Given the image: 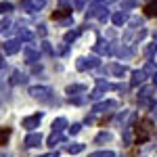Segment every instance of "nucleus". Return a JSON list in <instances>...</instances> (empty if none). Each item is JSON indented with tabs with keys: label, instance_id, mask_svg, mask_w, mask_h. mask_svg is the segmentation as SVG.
<instances>
[{
	"label": "nucleus",
	"instance_id": "1",
	"mask_svg": "<svg viewBox=\"0 0 157 157\" xmlns=\"http://www.w3.org/2000/svg\"><path fill=\"white\" fill-rule=\"evenodd\" d=\"M145 124H147V120H143L136 126V143H138V145H140V143H147V140L151 138V132L145 128Z\"/></svg>",
	"mask_w": 157,
	"mask_h": 157
},
{
	"label": "nucleus",
	"instance_id": "2",
	"mask_svg": "<svg viewBox=\"0 0 157 157\" xmlns=\"http://www.w3.org/2000/svg\"><path fill=\"white\" fill-rule=\"evenodd\" d=\"M145 15L147 17H157V0L149 2V4L145 6Z\"/></svg>",
	"mask_w": 157,
	"mask_h": 157
},
{
	"label": "nucleus",
	"instance_id": "3",
	"mask_svg": "<svg viewBox=\"0 0 157 157\" xmlns=\"http://www.w3.org/2000/svg\"><path fill=\"white\" fill-rule=\"evenodd\" d=\"M69 15H71L69 9H59V11L52 13V19H65V17H69Z\"/></svg>",
	"mask_w": 157,
	"mask_h": 157
},
{
	"label": "nucleus",
	"instance_id": "4",
	"mask_svg": "<svg viewBox=\"0 0 157 157\" xmlns=\"http://www.w3.org/2000/svg\"><path fill=\"white\" fill-rule=\"evenodd\" d=\"M9 136H11V130L9 128H0V145H4Z\"/></svg>",
	"mask_w": 157,
	"mask_h": 157
},
{
	"label": "nucleus",
	"instance_id": "5",
	"mask_svg": "<svg viewBox=\"0 0 157 157\" xmlns=\"http://www.w3.org/2000/svg\"><path fill=\"white\" fill-rule=\"evenodd\" d=\"M27 6L29 9H40V6H44V0H29Z\"/></svg>",
	"mask_w": 157,
	"mask_h": 157
}]
</instances>
